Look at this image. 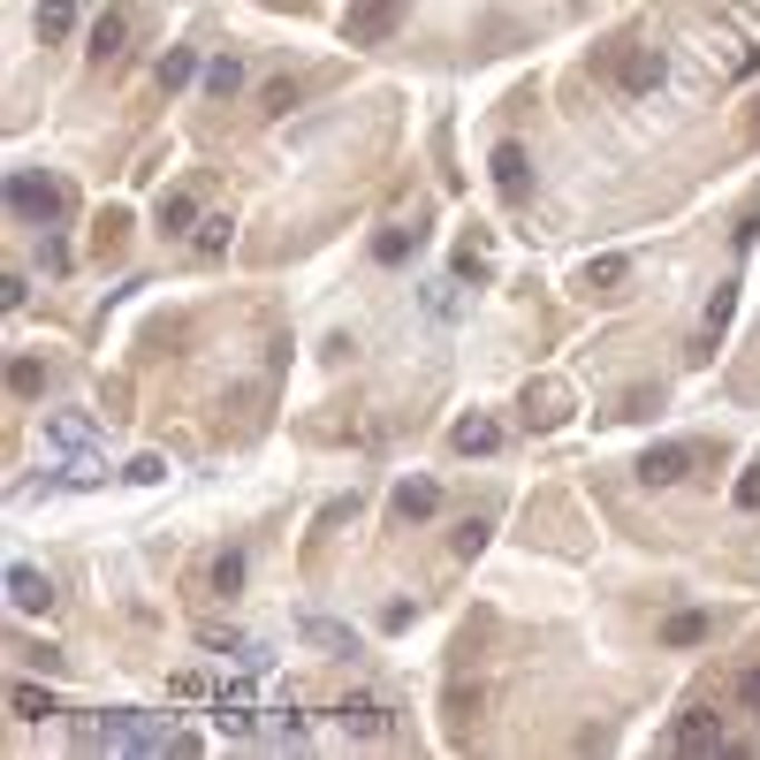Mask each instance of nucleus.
I'll return each mask as SVG.
<instances>
[{
	"mask_svg": "<svg viewBox=\"0 0 760 760\" xmlns=\"http://www.w3.org/2000/svg\"><path fill=\"white\" fill-rule=\"evenodd\" d=\"M8 213L23 221V228H61V213H69V191L39 168H8Z\"/></svg>",
	"mask_w": 760,
	"mask_h": 760,
	"instance_id": "obj_1",
	"label": "nucleus"
},
{
	"mask_svg": "<svg viewBox=\"0 0 760 760\" xmlns=\"http://www.w3.org/2000/svg\"><path fill=\"white\" fill-rule=\"evenodd\" d=\"M335 730H342V738H366V746H380V738H396L403 722H396V708H388V700H373V692H350V700L335 708Z\"/></svg>",
	"mask_w": 760,
	"mask_h": 760,
	"instance_id": "obj_2",
	"label": "nucleus"
},
{
	"mask_svg": "<svg viewBox=\"0 0 760 760\" xmlns=\"http://www.w3.org/2000/svg\"><path fill=\"white\" fill-rule=\"evenodd\" d=\"M670 746L676 753H730V722L715 715V708H684L670 730Z\"/></svg>",
	"mask_w": 760,
	"mask_h": 760,
	"instance_id": "obj_3",
	"label": "nucleus"
},
{
	"mask_svg": "<svg viewBox=\"0 0 760 760\" xmlns=\"http://www.w3.org/2000/svg\"><path fill=\"white\" fill-rule=\"evenodd\" d=\"M46 449L53 457H85V449H99V419L91 411H46Z\"/></svg>",
	"mask_w": 760,
	"mask_h": 760,
	"instance_id": "obj_4",
	"label": "nucleus"
},
{
	"mask_svg": "<svg viewBox=\"0 0 760 760\" xmlns=\"http://www.w3.org/2000/svg\"><path fill=\"white\" fill-rule=\"evenodd\" d=\"M396 16H403V0H350L342 39H350V46H380L388 31H396Z\"/></svg>",
	"mask_w": 760,
	"mask_h": 760,
	"instance_id": "obj_5",
	"label": "nucleus"
},
{
	"mask_svg": "<svg viewBox=\"0 0 760 760\" xmlns=\"http://www.w3.org/2000/svg\"><path fill=\"white\" fill-rule=\"evenodd\" d=\"M8 608L16 616H46L53 608V578H46L39 563H8Z\"/></svg>",
	"mask_w": 760,
	"mask_h": 760,
	"instance_id": "obj_6",
	"label": "nucleus"
},
{
	"mask_svg": "<svg viewBox=\"0 0 760 760\" xmlns=\"http://www.w3.org/2000/svg\"><path fill=\"white\" fill-rule=\"evenodd\" d=\"M487 168H495V191H503L509 206H525V191H533V153H525L517 137L495 145V160H487Z\"/></svg>",
	"mask_w": 760,
	"mask_h": 760,
	"instance_id": "obj_7",
	"label": "nucleus"
},
{
	"mask_svg": "<svg viewBox=\"0 0 760 760\" xmlns=\"http://www.w3.org/2000/svg\"><path fill=\"white\" fill-rule=\"evenodd\" d=\"M616 85L632 91V99H646V91H662V85H670V61H662L654 46H632V53L616 61Z\"/></svg>",
	"mask_w": 760,
	"mask_h": 760,
	"instance_id": "obj_8",
	"label": "nucleus"
},
{
	"mask_svg": "<svg viewBox=\"0 0 760 760\" xmlns=\"http://www.w3.org/2000/svg\"><path fill=\"white\" fill-rule=\"evenodd\" d=\"M69 738H77V753H123V708H107V715H69Z\"/></svg>",
	"mask_w": 760,
	"mask_h": 760,
	"instance_id": "obj_9",
	"label": "nucleus"
},
{
	"mask_svg": "<svg viewBox=\"0 0 760 760\" xmlns=\"http://www.w3.org/2000/svg\"><path fill=\"white\" fill-rule=\"evenodd\" d=\"M684 471H692V449H684V441H654V449L639 457V487H676Z\"/></svg>",
	"mask_w": 760,
	"mask_h": 760,
	"instance_id": "obj_10",
	"label": "nucleus"
},
{
	"mask_svg": "<svg viewBox=\"0 0 760 760\" xmlns=\"http://www.w3.org/2000/svg\"><path fill=\"white\" fill-rule=\"evenodd\" d=\"M449 449H457V457H495V449H503V419H487V411L457 419L449 426Z\"/></svg>",
	"mask_w": 760,
	"mask_h": 760,
	"instance_id": "obj_11",
	"label": "nucleus"
},
{
	"mask_svg": "<svg viewBox=\"0 0 760 760\" xmlns=\"http://www.w3.org/2000/svg\"><path fill=\"white\" fill-rule=\"evenodd\" d=\"M213 730H221L228 746H259V738H266V722L252 715V700H213Z\"/></svg>",
	"mask_w": 760,
	"mask_h": 760,
	"instance_id": "obj_12",
	"label": "nucleus"
},
{
	"mask_svg": "<svg viewBox=\"0 0 760 760\" xmlns=\"http://www.w3.org/2000/svg\"><path fill=\"white\" fill-rule=\"evenodd\" d=\"M730 312H738V282H722V290L708 296V312H700V350H692V358H715V342H722V328H730Z\"/></svg>",
	"mask_w": 760,
	"mask_h": 760,
	"instance_id": "obj_13",
	"label": "nucleus"
},
{
	"mask_svg": "<svg viewBox=\"0 0 760 760\" xmlns=\"http://www.w3.org/2000/svg\"><path fill=\"white\" fill-rule=\"evenodd\" d=\"M433 509H441V487H433V479H403V487H396V517H403V525H426Z\"/></svg>",
	"mask_w": 760,
	"mask_h": 760,
	"instance_id": "obj_14",
	"label": "nucleus"
},
{
	"mask_svg": "<svg viewBox=\"0 0 760 760\" xmlns=\"http://www.w3.org/2000/svg\"><path fill=\"white\" fill-rule=\"evenodd\" d=\"M296 639L320 646V654H358V639L342 632V624H328V616H296Z\"/></svg>",
	"mask_w": 760,
	"mask_h": 760,
	"instance_id": "obj_15",
	"label": "nucleus"
},
{
	"mask_svg": "<svg viewBox=\"0 0 760 760\" xmlns=\"http://www.w3.org/2000/svg\"><path fill=\"white\" fill-rule=\"evenodd\" d=\"M153 221H160L168 236H191V228H198V198H191V191H160V206H153Z\"/></svg>",
	"mask_w": 760,
	"mask_h": 760,
	"instance_id": "obj_16",
	"label": "nucleus"
},
{
	"mask_svg": "<svg viewBox=\"0 0 760 760\" xmlns=\"http://www.w3.org/2000/svg\"><path fill=\"white\" fill-rule=\"evenodd\" d=\"M228 236H236V221H228V213H198L191 252H198V259H221V252H228Z\"/></svg>",
	"mask_w": 760,
	"mask_h": 760,
	"instance_id": "obj_17",
	"label": "nucleus"
},
{
	"mask_svg": "<svg viewBox=\"0 0 760 760\" xmlns=\"http://www.w3.org/2000/svg\"><path fill=\"white\" fill-rule=\"evenodd\" d=\"M624 274H632V259H624V252L586 259V290H593V296H616V290H624Z\"/></svg>",
	"mask_w": 760,
	"mask_h": 760,
	"instance_id": "obj_18",
	"label": "nucleus"
},
{
	"mask_svg": "<svg viewBox=\"0 0 760 760\" xmlns=\"http://www.w3.org/2000/svg\"><path fill=\"white\" fill-rule=\"evenodd\" d=\"M426 312H433V320H457V312H465V274H433V282H426Z\"/></svg>",
	"mask_w": 760,
	"mask_h": 760,
	"instance_id": "obj_19",
	"label": "nucleus"
},
{
	"mask_svg": "<svg viewBox=\"0 0 760 760\" xmlns=\"http://www.w3.org/2000/svg\"><path fill=\"white\" fill-rule=\"evenodd\" d=\"M153 77H160V91H183V85H191V77H206V69H198V53H191V46H168Z\"/></svg>",
	"mask_w": 760,
	"mask_h": 760,
	"instance_id": "obj_20",
	"label": "nucleus"
},
{
	"mask_svg": "<svg viewBox=\"0 0 760 760\" xmlns=\"http://www.w3.org/2000/svg\"><path fill=\"white\" fill-rule=\"evenodd\" d=\"M8 715L16 722H46L53 715V692H46V684H8Z\"/></svg>",
	"mask_w": 760,
	"mask_h": 760,
	"instance_id": "obj_21",
	"label": "nucleus"
},
{
	"mask_svg": "<svg viewBox=\"0 0 760 760\" xmlns=\"http://www.w3.org/2000/svg\"><path fill=\"white\" fill-rule=\"evenodd\" d=\"M206 91L213 99H236V91H244V61H236V53H213L206 61Z\"/></svg>",
	"mask_w": 760,
	"mask_h": 760,
	"instance_id": "obj_22",
	"label": "nucleus"
},
{
	"mask_svg": "<svg viewBox=\"0 0 760 760\" xmlns=\"http://www.w3.org/2000/svg\"><path fill=\"white\" fill-rule=\"evenodd\" d=\"M123 39H129V23L115 16V8H107V16L91 23V61H115V53H123Z\"/></svg>",
	"mask_w": 760,
	"mask_h": 760,
	"instance_id": "obj_23",
	"label": "nucleus"
},
{
	"mask_svg": "<svg viewBox=\"0 0 760 760\" xmlns=\"http://www.w3.org/2000/svg\"><path fill=\"white\" fill-rule=\"evenodd\" d=\"M411 252H419V228H380V236H373V259H380V266H403Z\"/></svg>",
	"mask_w": 760,
	"mask_h": 760,
	"instance_id": "obj_24",
	"label": "nucleus"
},
{
	"mask_svg": "<svg viewBox=\"0 0 760 760\" xmlns=\"http://www.w3.org/2000/svg\"><path fill=\"white\" fill-rule=\"evenodd\" d=\"M69 31H77V8H69V0H46L39 8V39L53 46V39H69Z\"/></svg>",
	"mask_w": 760,
	"mask_h": 760,
	"instance_id": "obj_25",
	"label": "nucleus"
},
{
	"mask_svg": "<svg viewBox=\"0 0 760 760\" xmlns=\"http://www.w3.org/2000/svg\"><path fill=\"white\" fill-rule=\"evenodd\" d=\"M236 586H244V555L221 548V555H213V593H236Z\"/></svg>",
	"mask_w": 760,
	"mask_h": 760,
	"instance_id": "obj_26",
	"label": "nucleus"
},
{
	"mask_svg": "<svg viewBox=\"0 0 760 760\" xmlns=\"http://www.w3.org/2000/svg\"><path fill=\"white\" fill-rule=\"evenodd\" d=\"M39 388H46L39 358H16V366H8V396H39Z\"/></svg>",
	"mask_w": 760,
	"mask_h": 760,
	"instance_id": "obj_27",
	"label": "nucleus"
},
{
	"mask_svg": "<svg viewBox=\"0 0 760 760\" xmlns=\"http://www.w3.org/2000/svg\"><path fill=\"white\" fill-rule=\"evenodd\" d=\"M259 746H304V715H290V708H282V715L266 722V738H259Z\"/></svg>",
	"mask_w": 760,
	"mask_h": 760,
	"instance_id": "obj_28",
	"label": "nucleus"
},
{
	"mask_svg": "<svg viewBox=\"0 0 760 760\" xmlns=\"http://www.w3.org/2000/svg\"><path fill=\"white\" fill-rule=\"evenodd\" d=\"M700 639H708V616H700V608L670 616V646H700Z\"/></svg>",
	"mask_w": 760,
	"mask_h": 760,
	"instance_id": "obj_29",
	"label": "nucleus"
},
{
	"mask_svg": "<svg viewBox=\"0 0 760 760\" xmlns=\"http://www.w3.org/2000/svg\"><path fill=\"white\" fill-rule=\"evenodd\" d=\"M69 487H99L107 479V465H99V449H85V457H69V471H61Z\"/></svg>",
	"mask_w": 760,
	"mask_h": 760,
	"instance_id": "obj_30",
	"label": "nucleus"
},
{
	"mask_svg": "<svg viewBox=\"0 0 760 760\" xmlns=\"http://www.w3.org/2000/svg\"><path fill=\"white\" fill-rule=\"evenodd\" d=\"M123 479H129V487H160V479H168V457H129Z\"/></svg>",
	"mask_w": 760,
	"mask_h": 760,
	"instance_id": "obj_31",
	"label": "nucleus"
},
{
	"mask_svg": "<svg viewBox=\"0 0 760 760\" xmlns=\"http://www.w3.org/2000/svg\"><path fill=\"white\" fill-rule=\"evenodd\" d=\"M487 533H495L487 517H465V525H457V555H465V563H471V555L487 548Z\"/></svg>",
	"mask_w": 760,
	"mask_h": 760,
	"instance_id": "obj_32",
	"label": "nucleus"
},
{
	"mask_svg": "<svg viewBox=\"0 0 760 760\" xmlns=\"http://www.w3.org/2000/svg\"><path fill=\"white\" fill-rule=\"evenodd\" d=\"M730 503H738V509H760V457H753L746 471H738V487H730Z\"/></svg>",
	"mask_w": 760,
	"mask_h": 760,
	"instance_id": "obj_33",
	"label": "nucleus"
},
{
	"mask_svg": "<svg viewBox=\"0 0 760 760\" xmlns=\"http://www.w3.org/2000/svg\"><path fill=\"white\" fill-rule=\"evenodd\" d=\"M259 107H266V115H290V107H296V85H290V77H274V85L259 91Z\"/></svg>",
	"mask_w": 760,
	"mask_h": 760,
	"instance_id": "obj_34",
	"label": "nucleus"
},
{
	"mask_svg": "<svg viewBox=\"0 0 760 760\" xmlns=\"http://www.w3.org/2000/svg\"><path fill=\"white\" fill-rule=\"evenodd\" d=\"M738 708H746V715H760V662L738 676Z\"/></svg>",
	"mask_w": 760,
	"mask_h": 760,
	"instance_id": "obj_35",
	"label": "nucleus"
},
{
	"mask_svg": "<svg viewBox=\"0 0 760 760\" xmlns=\"http://www.w3.org/2000/svg\"><path fill=\"white\" fill-rule=\"evenodd\" d=\"M23 296H31V282H23V274H8V282H0V304H8V312H23Z\"/></svg>",
	"mask_w": 760,
	"mask_h": 760,
	"instance_id": "obj_36",
	"label": "nucleus"
}]
</instances>
